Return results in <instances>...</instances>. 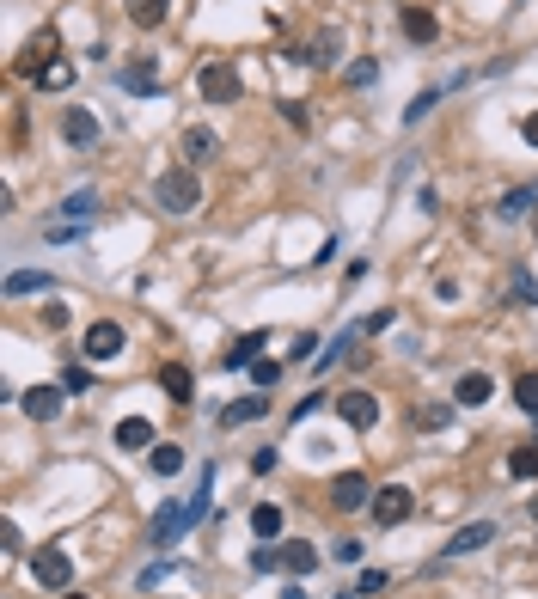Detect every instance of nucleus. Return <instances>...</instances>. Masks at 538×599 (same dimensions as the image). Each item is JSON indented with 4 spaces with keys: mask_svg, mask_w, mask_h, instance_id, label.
I'll list each match as a JSON object with an SVG mask.
<instances>
[{
    "mask_svg": "<svg viewBox=\"0 0 538 599\" xmlns=\"http://www.w3.org/2000/svg\"><path fill=\"white\" fill-rule=\"evenodd\" d=\"M196 86H202V98H208V104H239V92H245V74H239V62H202Z\"/></svg>",
    "mask_w": 538,
    "mask_h": 599,
    "instance_id": "2",
    "label": "nucleus"
},
{
    "mask_svg": "<svg viewBox=\"0 0 538 599\" xmlns=\"http://www.w3.org/2000/svg\"><path fill=\"white\" fill-rule=\"evenodd\" d=\"M508 477H520V483H533V477H538V440L508 453Z\"/></svg>",
    "mask_w": 538,
    "mask_h": 599,
    "instance_id": "25",
    "label": "nucleus"
},
{
    "mask_svg": "<svg viewBox=\"0 0 538 599\" xmlns=\"http://www.w3.org/2000/svg\"><path fill=\"white\" fill-rule=\"evenodd\" d=\"M282 599H306V587H300V581H288V587H282Z\"/></svg>",
    "mask_w": 538,
    "mask_h": 599,
    "instance_id": "47",
    "label": "nucleus"
},
{
    "mask_svg": "<svg viewBox=\"0 0 538 599\" xmlns=\"http://www.w3.org/2000/svg\"><path fill=\"white\" fill-rule=\"evenodd\" d=\"M31 575H37V587H49V594H67V581H74V563H67V551L43 544L37 557H31Z\"/></svg>",
    "mask_w": 538,
    "mask_h": 599,
    "instance_id": "5",
    "label": "nucleus"
},
{
    "mask_svg": "<svg viewBox=\"0 0 538 599\" xmlns=\"http://www.w3.org/2000/svg\"><path fill=\"white\" fill-rule=\"evenodd\" d=\"M251 532L264 538V544H275V538H282V508H275V501H257V508H251Z\"/></svg>",
    "mask_w": 538,
    "mask_h": 599,
    "instance_id": "22",
    "label": "nucleus"
},
{
    "mask_svg": "<svg viewBox=\"0 0 538 599\" xmlns=\"http://www.w3.org/2000/svg\"><path fill=\"white\" fill-rule=\"evenodd\" d=\"M49 288H56L49 269H13V275H6V300H19V294H49Z\"/></svg>",
    "mask_w": 538,
    "mask_h": 599,
    "instance_id": "17",
    "label": "nucleus"
},
{
    "mask_svg": "<svg viewBox=\"0 0 538 599\" xmlns=\"http://www.w3.org/2000/svg\"><path fill=\"white\" fill-rule=\"evenodd\" d=\"M62 599H86V594H62Z\"/></svg>",
    "mask_w": 538,
    "mask_h": 599,
    "instance_id": "50",
    "label": "nucleus"
},
{
    "mask_svg": "<svg viewBox=\"0 0 538 599\" xmlns=\"http://www.w3.org/2000/svg\"><path fill=\"white\" fill-rule=\"evenodd\" d=\"M153 202L166 208V214H196V208H202V178H196V166L160 171V184H153Z\"/></svg>",
    "mask_w": 538,
    "mask_h": 599,
    "instance_id": "1",
    "label": "nucleus"
},
{
    "mask_svg": "<svg viewBox=\"0 0 538 599\" xmlns=\"http://www.w3.org/2000/svg\"><path fill=\"white\" fill-rule=\"evenodd\" d=\"M117 447L123 453H153V422L147 416H123L117 422Z\"/></svg>",
    "mask_w": 538,
    "mask_h": 599,
    "instance_id": "15",
    "label": "nucleus"
},
{
    "mask_svg": "<svg viewBox=\"0 0 538 599\" xmlns=\"http://www.w3.org/2000/svg\"><path fill=\"white\" fill-rule=\"evenodd\" d=\"M533 526H538V496H533Z\"/></svg>",
    "mask_w": 538,
    "mask_h": 599,
    "instance_id": "48",
    "label": "nucleus"
},
{
    "mask_svg": "<svg viewBox=\"0 0 538 599\" xmlns=\"http://www.w3.org/2000/svg\"><path fill=\"white\" fill-rule=\"evenodd\" d=\"M251 563H257V569H282V551H275V544H257Z\"/></svg>",
    "mask_w": 538,
    "mask_h": 599,
    "instance_id": "39",
    "label": "nucleus"
},
{
    "mask_svg": "<svg viewBox=\"0 0 538 599\" xmlns=\"http://www.w3.org/2000/svg\"><path fill=\"white\" fill-rule=\"evenodd\" d=\"M123 86H129V92H160V67H153V62H135L123 74Z\"/></svg>",
    "mask_w": 538,
    "mask_h": 599,
    "instance_id": "27",
    "label": "nucleus"
},
{
    "mask_svg": "<svg viewBox=\"0 0 538 599\" xmlns=\"http://www.w3.org/2000/svg\"><path fill=\"white\" fill-rule=\"evenodd\" d=\"M435 104H440V86H435V92H416V98H410V110H404V123H422V117H429Z\"/></svg>",
    "mask_w": 538,
    "mask_h": 599,
    "instance_id": "33",
    "label": "nucleus"
},
{
    "mask_svg": "<svg viewBox=\"0 0 538 599\" xmlns=\"http://www.w3.org/2000/svg\"><path fill=\"white\" fill-rule=\"evenodd\" d=\"M404 37H410V43H435L440 37V19L429 13V6H404Z\"/></svg>",
    "mask_w": 538,
    "mask_h": 599,
    "instance_id": "18",
    "label": "nucleus"
},
{
    "mask_svg": "<svg viewBox=\"0 0 538 599\" xmlns=\"http://www.w3.org/2000/svg\"><path fill=\"white\" fill-rule=\"evenodd\" d=\"M318 349V336H294V349H288V361H306V355Z\"/></svg>",
    "mask_w": 538,
    "mask_h": 599,
    "instance_id": "45",
    "label": "nucleus"
},
{
    "mask_svg": "<svg viewBox=\"0 0 538 599\" xmlns=\"http://www.w3.org/2000/svg\"><path fill=\"white\" fill-rule=\"evenodd\" d=\"M0 538H6V557H19V551H25V538H19V526H13V520L0 526Z\"/></svg>",
    "mask_w": 538,
    "mask_h": 599,
    "instance_id": "44",
    "label": "nucleus"
},
{
    "mask_svg": "<svg viewBox=\"0 0 538 599\" xmlns=\"http://www.w3.org/2000/svg\"><path fill=\"white\" fill-rule=\"evenodd\" d=\"M257 416H269V398H239V404L221 410V429H239V422H257Z\"/></svg>",
    "mask_w": 538,
    "mask_h": 599,
    "instance_id": "23",
    "label": "nucleus"
},
{
    "mask_svg": "<svg viewBox=\"0 0 538 599\" xmlns=\"http://www.w3.org/2000/svg\"><path fill=\"white\" fill-rule=\"evenodd\" d=\"M251 379H257V392H269L282 379V361H251Z\"/></svg>",
    "mask_w": 538,
    "mask_h": 599,
    "instance_id": "35",
    "label": "nucleus"
},
{
    "mask_svg": "<svg viewBox=\"0 0 538 599\" xmlns=\"http://www.w3.org/2000/svg\"><path fill=\"white\" fill-rule=\"evenodd\" d=\"M533 239H538V214H533Z\"/></svg>",
    "mask_w": 538,
    "mask_h": 599,
    "instance_id": "49",
    "label": "nucleus"
},
{
    "mask_svg": "<svg viewBox=\"0 0 538 599\" xmlns=\"http://www.w3.org/2000/svg\"><path fill=\"white\" fill-rule=\"evenodd\" d=\"M178 147H184V166H208V160L221 153V135L196 123V129H184V141H178Z\"/></svg>",
    "mask_w": 538,
    "mask_h": 599,
    "instance_id": "14",
    "label": "nucleus"
},
{
    "mask_svg": "<svg viewBox=\"0 0 538 599\" xmlns=\"http://www.w3.org/2000/svg\"><path fill=\"white\" fill-rule=\"evenodd\" d=\"M275 465H282V453H275V447H257V453H251V471H257V477H269Z\"/></svg>",
    "mask_w": 538,
    "mask_h": 599,
    "instance_id": "37",
    "label": "nucleus"
},
{
    "mask_svg": "<svg viewBox=\"0 0 538 599\" xmlns=\"http://www.w3.org/2000/svg\"><path fill=\"white\" fill-rule=\"evenodd\" d=\"M92 208H98V190H74V196H67V202H62V214H67V221H86V214H92Z\"/></svg>",
    "mask_w": 538,
    "mask_h": 599,
    "instance_id": "29",
    "label": "nucleus"
},
{
    "mask_svg": "<svg viewBox=\"0 0 538 599\" xmlns=\"http://www.w3.org/2000/svg\"><path fill=\"white\" fill-rule=\"evenodd\" d=\"M282 569H288L294 581L312 575V569H318V551H312V544H300V538H288V544H282Z\"/></svg>",
    "mask_w": 538,
    "mask_h": 599,
    "instance_id": "21",
    "label": "nucleus"
},
{
    "mask_svg": "<svg viewBox=\"0 0 538 599\" xmlns=\"http://www.w3.org/2000/svg\"><path fill=\"white\" fill-rule=\"evenodd\" d=\"M37 86H43V92H67V86H74V62H49L37 74Z\"/></svg>",
    "mask_w": 538,
    "mask_h": 599,
    "instance_id": "28",
    "label": "nucleus"
},
{
    "mask_svg": "<svg viewBox=\"0 0 538 599\" xmlns=\"http://www.w3.org/2000/svg\"><path fill=\"white\" fill-rule=\"evenodd\" d=\"M514 404L526 416H538V373H520V379H514Z\"/></svg>",
    "mask_w": 538,
    "mask_h": 599,
    "instance_id": "30",
    "label": "nucleus"
},
{
    "mask_svg": "<svg viewBox=\"0 0 538 599\" xmlns=\"http://www.w3.org/2000/svg\"><path fill=\"white\" fill-rule=\"evenodd\" d=\"M147 465H153V477H178L184 471V447H153Z\"/></svg>",
    "mask_w": 538,
    "mask_h": 599,
    "instance_id": "26",
    "label": "nucleus"
},
{
    "mask_svg": "<svg viewBox=\"0 0 538 599\" xmlns=\"http://www.w3.org/2000/svg\"><path fill=\"white\" fill-rule=\"evenodd\" d=\"M520 135H526V141L538 147V110H533V117H526V123H520Z\"/></svg>",
    "mask_w": 538,
    "mask_h": 599,
    "instance_id": "46",
    "label": "nucleus"
},
{
    "mask_svg": "<svg viewBox=\"0 0 538 599\" xmlns=\"http://www.w3.org/2000/svg\"><path fill=\"white\" fill-rule=\"evenodd\" d=\"M86 386H92V373H86V367H67L62 373V392H86Z\"/></svg>",
    "mask_w": 538,
    "mask_h": 599,
    "instance_id": "40",
    "label": "nucleus"
},
{
    "mask_svg": "<svg viewBox=\"0 0 538 599\" xmlns=\"http://www.w3.org/2000/svg\"><path fill=\"white\" fill-rule=\"evenodd\" d=\"M373 74H379V62H373V56L349 62V86H373Z\"/></svg>",
    "mask_w": 538,
    "mask_h": 599,
    "instance_id": "36",
    "label": "nucleus"
},
{
    "mask_svg": "<svg viewBox=\"0 0 538 599\" xmlns=\"http://www.w3.org/2000/svg\"><path fill=\"white\" fill-rule=\"evenodd\" d=\"M392 325H398V312L386 306V312H373V318H367V325H361V331H367V336H379V331H392Z\"/></svg>",
    "mask_w": 538,
    "mask_h": 599,
    "instance_id": "38",
    "label": "nucleus"
},
{
    "mask_svg": "<svg viewBox=\"0 0 538 599\" xmlns=\"http://www.w3.org/2000/svg\"><path fill=\"white\" fill-rule=\"evenodd\" d=\"M184 532H190V501H166L160 514L147 520V538H141V544H153V551H166V544H178Z\"/></svg>",
    "mask_w": 538,
    "mask_h": 599,
    "instance_id": "3",
    "label": "nucleus"
},
{
    "mask_svg": "<svg viewBox=\"0 0 538 599\" xmlns=\"http://www.w3.org/2000/svg\"><path fill=\"white\" fill-rule=\"evenodd\" d=\"M490 398H496V379H490V373H459L453 404H465V410H483Z\"/></svg>",
    "mask_w": 538,
    "mask_h": 599,
    "instance_id": "11",
    "label": "nucleus"
},
{
    "mask_svg": "<svg viewBox=\"0 0 538 599\" xmlns=\"http://www.w3.org/2000/svg\"><path fill=\"white\" fill-rule=\"evenodd\" d=\"M410 514H416V496L404 490V483H392V490L373 496V520H379V526H404Z\"/></svg>",
    "mask_w": 538,
    "mask_h": 599,
    "instance_id": "7",
    "label": "nucleus"
},
{
    "mask_svg": "<svg viewBox=\"0 0 538 599\" xmlns=\"http://www.w3.org/2000/svg\"><path fill=\"white\" fill-rule=\"evenodd\" d=\"M62 135H67V147H98V117H92V110H86V104H67L62 110Z\"/></svg>",
    "mask_w": 538,
    "mask_h": 599,
    "instance_id": "8",
    "label": "nucleus"
},
{
    "mask_svg": "<svg viewBox=\"0 0 538 599\" xmlns=\"http://www.w3.org/2000/svg\"><path fill=\"white\" fill-rule=\"evenodd\" d=\"M533 202H538V184H520V190H508V196L496 202V214H502V221H520Z\"/></svg>",
    "mask_w": 538,
    "mask_h": 599,
    "instance_id": "24",
    "label": "nucleus"
},
{
    "mask_svg": "<svg viewBox=\"0 0 538 599\" xmlns=\"http://www.w3.org/2000/svg\"><path fill=\"white\" fill-rule=\"evenodd\" d=\"M160 386H166L171 404H190V398H196V373H190L184 361H166V367H160Z\"/></svg>",
    "mask_w": 538,
    "mask_h": 599,
    "instance_id": "16",
    "label": "nucleus"
},
{
    "mask_svg": "<svg viewBox=\"0 0 538 599\" xmlns=\"http://www.w3.org/2000/svg\"><path fill=\"white\" fill-rule=\"evenodd\" d=\"M514 306H538V275H514Z\"/></svg>",
    "mask_w": 538,
    "mask_h": 599,
    "instance_id": "34",
    "label": "nucleus"
},
{
    "mask_svg": "<svg viewBox=\"0 0 538 599\" xmlns=\"http://www.w3.org/2000/svg\"><path fill=\"white\" fill-rule=\"evenodd\" d=\"M483 544H496V526H490V520H477V526H459V532L440 544V557H471V551H483Z\"/></svg>",
    "mask_w": 538,
    "mask_h": 599,
    "instance_id": "9",
    "label": "nucleus"
},
{
    "mask_svg": "<svg viewBox=\"0 0 538 599\" xmlns=\"http://www.w3.org/2000/svg\"><path fill=\"white\" fill-rule=\"evenodd\" d=\"M282 117H288L294 129H306V104H300V98H282Z\"/></svg>",
    "mask_w": 538,
    "mask_h": 599,
    "instance_id": "42",
    "label": "nucleus"
},
{
    "mask_svg": "<svg viewBox=\"0 0 538 599\" xmlns=\"http://www.w3.org/2000/svg\"><path fill=\"white\" fill-rule=\"evenodd\" d=\"M336 416H343L349 429H361V434H367L373 422H379V398H373V392H361V386H355V392H336Z\"/></svg>",
    "mask_w": 538,
    "mask_h": 599,
    "instance_id": "6",
    "label": "nucleus"
},
{
    "mask_svg": "<svg viewBox=\"0 0 538 599\" xmlns=\"http://www.w3.org/2000/svg\"><path fill=\"white\" fill-rule=\"evenodd\" d=\"M56 49H62V37H56V31H49V25H43L37 37L25 43V56H19V74H43V67L56 62Z\"/></svg>",
    "mask_w": 538,
    "mask_h": 599,
    "instance_id": "10",
    "label": "nucleus"
},
{
    "mask_svg": "<svg viewBox=\"0 0 538 599\" xmlns=\"http://www.w3.org/2000/svg\"><path fill=\"white\" fill-rule=\"evenodd\" d=\"M386 587H392V575L386 569H367V575L355 581V599H373V594H386Z\"/></svg>",
    "mask_w": 538,
    "mask_h": 599,
    "instance_id": "31",
    "label": "nucleus"
},
{
    "mask_svg": "<svg viewBox=\"0 0 538 599\" xmlns=\"http://www.w3.org/2000/svg\"><path fill=\"white\" fill-rule=\"evenodd\" d=\"M264 343H269V336H264V331H245V336H239V343H233V349H227V355H221V367H227V373H239V367H251V361H257V349H264Z\"/></svg>",
    "mask_w": 538,
    "mask_h": 599,
    "instance_id": "19",
    "label": "nucleus"
},
{
    "mask_svg": "<svg viewBox=\"0 0 538 599\" xmlns=\"http://www.w3.org/2000/svg\"><path fill=\"white\" fill-rule=\"evenodd\" d=\"M331 557H336V563H361V544H355V538H336Z\"/></svg>",
    "mask_w": 538,
    "mask_h": 599,
    "instance_id": "43",
    "label": "nucleus"
},
{
    "mask_svg": "<svg viewBox=\"0 0 538 599\" xmlns=\"http://www.w3.org/2000/svg\"><path fill=\"white\" fill-rule=\"evenodd\" d=\"M367 496H373V490H367V477H361V471H343V477L331 483V501L343 508V514H355V508H367Z\"/></svg>",
    "mask_w": 538,
    "mask_h": 599,
    "instance_id": "13",
    "label": "nucleus"
},
{
    "mask_svg": "<svg viewBox=\"0 0 538 599\" xmlns=\"http://www.w3.org/2000/svg\"><path fill=\"white\" fill-rule=\"evenodd\" d=\"M123 343H129L123 325H117V318H98V325H86L80 355H86V361H117V355H123Z\"/></svg>",
    "mask_w": 538,
    "mask_h": 599,
    "instance_id": "4",
    "label": "nucleus"
},
{
    "mask_svg": "<svg viewBox=\"0 0 538 599\" xmlns=\"http://www.w3.org/2000/svg\"><path fill=\"white\" fill-rule=\"evenodd\" d=\"M318 404H325V392H312V398H300V404H294V410H288V422H306V416H312V410H318Z\"/></svg>",
    "mask_w": 538,
    "mask_h": 599,
    "instance_id": "41",
    "label": "nucleus"
},
{
    "mask_svg": "<svg viewBox=\"0 0 538 599\" xmlns=\"http://www.w3.org/2000/svg\"><path fill=\"white\" fill-rule=\"evenodd\" d=\"M166 6L171 0H123V13L135 31H153V25H166Z\"/></svg>",
    "mask_w": 538,
    "mask_h": 599,
    "instance_id": "20",
    "label": "nucleus"
},
{
    "mask_svg": "<svg viewBox=\"0 0 538 599\" xmlns=\"http://www.w3.org/2000/svg\"><path fill=\"white\" fill-rule=\"evenodd\" d=\"M416 422H422V429H447V422H453V404H422Z\"/></svg>",
    "mask_w": 538,
    "mask_h": 599,
    "instance_id": "32",
    "label": "nucleus"
},
{
    "mask_svg": "<svg viewBox=\"0 0 538 599\" xmlns=\"http://www.w3.org/2000/svg\"><path fill=\"white\" fill-rule=\"evenodd\" d=\"M19 404H25L31 422H56V416H62V386H31Z\"/></svg>",
    "mask_w": 538,
    "mask_h": 599,
    "instance_id": "12",
    "label": "nucleus"
}]
</instances>
